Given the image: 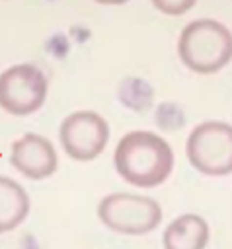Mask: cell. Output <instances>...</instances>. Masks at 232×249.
<instances>
[{
	"mask_svg": "<svg viewBox=\"0 0 232 249\" xmlns=\"http://www.w3.org/2000/svg\"><path fill=\"white\" fill-rule=\"evenodd\" d=\"M189 163L203 175L224 177L232 173V124L205 121L197 124L185 144Z\"/></svg>",
	"mask_w": 232,
	"mask_h": 249,
	"instance_id": "cell-4",
	"label": "cell"
},
{
	"mask_svg": "<svg viewBox=\"0 0 232 249\" xmlns=\"http://www.w3.org/2000/svg\"><path fill=\"white\" fill-rule=\"evenodd\" d=\"M94 2H97V4H107V6H115V4H125V2H129V0H94Z\"/></svg>",
	"mask_w": 232,
	"mask_h": 249,
	"instance_id": "cell-11",
	"label": "cell"
},
{
	"mask_svg": "<svg viewBox=\"0 0 232 249\" xmlns=\"http://www.w3.org/2000/svg\"><path fill=\"white\" fill-rule=\"evenodd\" d=\"M58 140L72 160L92 161L109 140V124L96 111H74L60 123Z\"/></svg>",
	"mask_w": 232,
	"mask_h": 249,
	"instance_id": "cell-6",
	"label": "cell"
},
{
	"mask_svg": "<svg viewBox=\"0 0 232 249\" xmlns=\"http://www.w3.org/2000/svg\"><path fill=\"white\" fill-rule=\"evenodd\" d=\"M29 214V195L25 189L10 179L0 175V233L18 228Z\"/></svg>",
	"mask_w": 232,
	"mask_h": 249,
	"instance_id": "cell-9",
	"label": "cell"
},
{
	"mask_svg": "<svg viewBox=\"0 0 232 249\" xmlns=\"http://www.w3.org/2000/svg\"><path fill=\"white\" fill-rule=\"evenodd\" d=\"M113 161L121 179L135 187L152 189L170 177L174 152L162 136L148 130H133L119 140Z\"/></svg>",
	"mask_w": 232,
	"mask_h": 249,
	"instance_id": "cell-1",
	"label": "cell"
},
{
	"mask_svg": "<svg viewBox=\"0 0 232 249\" xmlns=\"http://www.w3.org/2000/svg\"><path fill=\"white\" fill-rule=\"evenodd\" d=\"M164 249H205L209 224L197 214H181L168 224L162 235Z\"/></svg>",
	"mask_w": 232,
	"mask_h": 249,
	"instance_id": "cell-8",
	"label": "cell"
},
{
	"mask_svg": "<svg viewBox=\"0 0 232 249\" xmlns=\"http://www.w3.org/2000/svg\"><path fill=\"white\" fill-rule=\"evenodd\" d=\"M150 2L158 12L166 16H183L197 4V0H150Z\"/></svg>",
	"mask_w": 232,
	"mask_h": 249,
	"instance_id": "cell-10",
	"label": "cell"
},
{
	"mask_svg": "<svg viewBox=\"0 0 232 249\" xmlns=\"http://www.w3.org/2000/svg\"><path fill=\"white\" fill-rule=\"evenodd\" d=\"M179 60L197 74H214L232 60V31L218 19L189 21L177 39Z\"/></svg>",
	"mask_w": 232,
	"mask_h": 249,
	"instance_id": "cell-2",
	"label": "cell"
},
{
	"mask_svg": "<svg viewBox=\"0 0 232 249\" xmlns=\"http://www.w3.org/2000/svg\"><path fill=\"white\" fill-rule=\"evenodd\" d=\"M97 216L105 228L121 235H144L158 228L162 220L160 204L142 195L111 193L101 198Z\"/></svg>",
	"mask_w": 232,
	"mask_h": 249,
	"instance_id": "cell-3",
	"label": "cell"
},
{
	"mask_svg": "<svg viewBox=\"0 0 232 249\" xmlns=\"http://www.w3.org/2000/svg\"><path fill=\"white\" fill-rule=\"evenodd\" d=\"M47 78L39 66L21 62L0 74V107L16 117H25L41 109L47 99Z\"/></svg>",
	"mask_w": 232,
	"mask_h": 249,
	"instance_id": "cell-5",
	"label": "cell"
},
{
	"mask_svg": "<svg viewBox=\"0 0 232 249\" xmlns=\"http://www.w3.org/2000/svg\"><path fill=\"white\" fill-rule=\"evenodd\" d=\"M10 163L27 179H47L57 169L55 146L41 134L27 132L12 144Z\"/></svg>",
	"mask_w": 232,
	"mask_h": 249,
	"instance_id": "cell-7",
	"label": "cell"
}]
</instances>
